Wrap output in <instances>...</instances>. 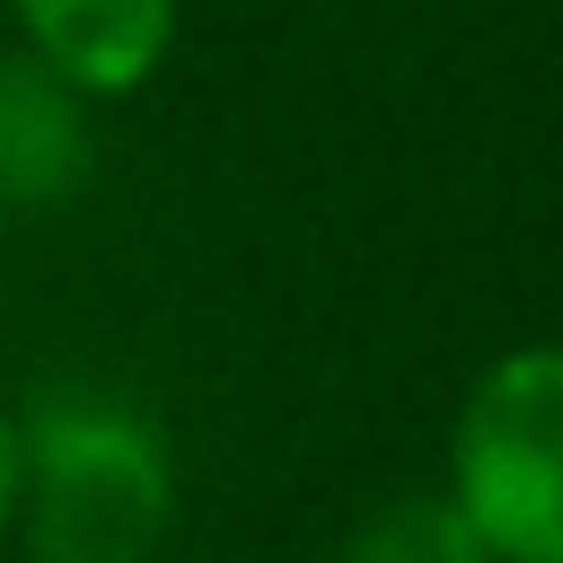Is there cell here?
Wrapping results in <instances>:
<instances>
[{"label":"cell","mask_w":563,"mask_h":563,"mask_svg":"<svg viewBox=\"0 0 563 563\" xmlns=\"http://www.w3.org/2000/svg\"><path fill=\"white\" fill-rule=\"evenodd\" d=\"M91 175V91L34 51H0V208H58Z\"/></svg>","instance_id":"cell-4"},{"label":"cell","mask_w":563,"mask_h":563,"mask_svg":"<svg viewBox=\"0 0 563 563\" xmlns=\"http://www.w3.org/2000/svg\"><path fill=\"white\" fill-rule=\"evenodd\" d=\"M34 563H150L175 530V456L117 398L58 389L18 422V514Z\"/></svg>","instance_id":"cell-1"},{"label":"cell","mask_w":563,"mask_h":563,"mask_svg":"<svg viewBox=\"0 0 563 563\" xmlns=\"http://www.w3.org/2000/svg\"><path fill=\"white\" fill-rule=\"evenodd\" d=\"M448 497L497 563H563V349H506L456 406Z\"/></svg>","instance_id":"cell-2"},{"label":"cell","mask_w":563,"mask_h":563,"mask_svg":"<svg viewBox=\"0 0 563 563\" xmlns=\"http://www.w3.org/2000/svg\"><path fill=\"white\" fill-rule=\"evenodd\" d=\"M9 514H18V422L0 415V539H9Z\"/></svg>","instance_id":"cell-6"},{"label":"cell","mask_w":563,"mask_h":563,"mask_svg":"<svg viewBox=\"0 0 563 563\" xmlns=\"http://www.w3.org/2000/svg\"><path fill=\"white\" fill-rule=\"evenodd\" d=\"M332 563H497V555L481 547V530L456 514L448 489H406L389 506H373L332 547Z\"/></svg>","instance_id":"cell-5"},{"label":"cell","mask_w":563,"mask_h":563,"mask_svg":"<svg viewBox=\"0 0 563 563\" xmlns=\"http://www.w3.org/2000/svg\"><path fill=\"white\" fill-rule=\"evenodd\" d=\"M18 51L58 67L91 100H124L166 67L183 0H9Z\"/></svg>","instance_id":"cell-3"}]
</instances>
